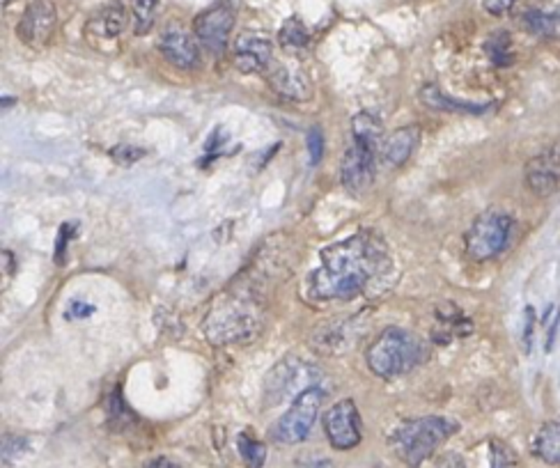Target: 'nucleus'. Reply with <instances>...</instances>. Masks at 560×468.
Masks as SVG:
<instances>
[{
    "label": "nucleus",
    "instance_id": "nucleus-16",
    "mask_svg": "<svg viewBox=\"0 0 560 468\" xmlns=\"http://www.w3.org/2000/svg\"><path fill=\"white\" fill-rule=\"evenodd\" d=\"M124 25H127V12H124L122 3L115 0L111 5H106L103 10H99L92 19L85 25V33H88L90 40L99 42H113L122 35Z\"/></svg>",
    "mask_w": 560,
    "mask_h": 468
},
{
    "label": "nucleus",
    "instance_id": "nucleus-20",
    "mask_svg": "<svg viewBox=\"0 0 560 468\" xmlns=\"http://www.w3.org/2000/svg\"><path fill=\"white\" fill-rule=\"evenodd\" d=\"M521 25L540 40L560 42V10H537V7H533V10H526L521 14Z\"/></svg>",
    "mask_w": 560,
    "mask_h": 468
},
{
    "label": "nucleus",
    "instance_id": "nucleus-26",
    "mask_svg": "<svg viewBox=\"0 0 560 468\" xmlns=\"http://www.w3.org/2000/svg\"><path fill=\"white\" fill-rule=\"evenodd\" d=\"M25 436H16V434H7L5 441H3V459L5 463H12L16 457H21V453L25 450Z\"/></svg>",
    "mask_w": 560,
    "mask_h": 468
},
{
    "label": "nucleus",
    "instance_id": "nucleus-8",
    "mask_svg": "<svg viewBox=\"0 0 560 468\" xmlns=\"http://www.w3.org/2000/svg\"><path fill=\"white\" fill-rule=\"evenodd\" d=\"M237 10L232 5V0H218L212 7H207L205 12L196 16L193 21V33L200 40V44L207 51L221 55L226 51L230 33L235 28Z\"/></svg>",
    "mask_w": 560,
    "mask_h": 468
},
{
    "label": "nucleus",
    "instance_id": "nucleus-14",
    "mask_svg": "<svg viewBox=\"0 0 560 468\" xmlns=\"http://www.w3.org/2000/svg\"><path fill=\"white\" fill-rule=\"evenodd\" d=\"M305 365L299 358H285L275 365L274 370L269 372L265 381V397L269 399L271 405H278L290 393H294L296 386L305 379L304 375Z\"/></svg>",
    "mask_w": 560,
    "mask_h": 468
},
{
    "label": "nucleus",
    "instance_id": "nucleus-17",
    "mask_svg": "<svg viewBox=\"0 0 560 468\" xmlns=\"http://www.w3.org/2000/svg\"><path fill=\"white\" fill-rule=\"evenodd\" d=\"M420 101L432 110H443V113H462V115H482L492 109V104H476V101H464L455 99L448 92H443L439 85L430 83L420 88Z\"/></svg>",
    "mask_w": 560,
    "mask_h": 468
},
{
    "label": "nucleus",
    "instance_id": "nucleus-34",
    "mask_svg": "<svg viewBox=\"0 0 560 468\" xmlns=\"http://www.w3.org/2000/svg\"><path fill=\"white\" fill-rule=\"evenodd\" d=\"M143 468H182V466H179V463H175L172 459H168V457H154V459H150V462L145 463Z\"/></svg>",
    "mask_w": 560,
    "mask_h": 468
},
{
    "label": "nucleus",
    "instance_id": "nucleus-23",
    "mask_svg": "<svg viewBox=\"0 0 560 468\" xmlns=\"http://www.w3.org/2000/svg\"><path fill=\"white\" fill-rule=\"evenodd\" d=\"M278 42L285 51H301V49H305V46H308L310 33H308V28L304 25V21L290 19V21H285V25H283V28H280Z\"/></svg>",
    "mask_w": 560,
    "mask_h": 468
},
{
    "label": "nucleus",
    "instance_id": "nucleus-30",
    "mask_svg": "<svg viewBox=\"0 0 560 468\" xmlns=\"http://www.w3.org/2000/svg\"><path fill=\"white\" fill-rule=\"evenodd\" d=\"M521 3H526V0H482V7H485L489 14L503 16L515 10L517 5H521Z\"/></svg>",
    "mask_w": 560,
    "mask_h": 468
},
{
    "label": "nucleus",
    "instance_id": "nucleus-24",
    "mask_svg": "<svg viewBox=\"0 0 560 468\" xmlns=\"http://www.w3.org/2000/svg\"><path fill=\"white\" fill-rule=\"evenodd\" d=\"M239 454L246 463V468H262L266 462V445L260 441L251 439L248 434L239 436Z\"/></svg>",
    "mask_w": 560,
    "mask_h": 468
},
{
    "label": "nucleus",
    "instance_id": "nucleus-32",
    "mask_svg": "<svg viewBox=\"0 0 560 468\" xmlns=\"http://www.w3.org/2000/svg\"><path fill=\"white\" fill-rule=\"evenodd\" d=\"M67 230H69V225H63V230H60V234H58V242H55V262H58V264H63L69 239L74 237V234H67Z\"/></svg>",
    "mask_w": 560,
    "mask_h": 468
},
{
    "label": "nucleus",
    "instance_id": "nucleus-3",
    "mask_svg": "<svg viewBox=\"0 0 560 468\" xmlns=\"http://www.w3.org/2000/svg\"><path fill=\"white\" fill-rule=\"evenodd\" d=\"M459 425L443 415H425V418L404 420L391 434V445L395 454L407 466L418 468L428 457L437 453L439 445L446 444L452 434L458 432Z\"/></svg>",
    "mask_w": 560,
    "mask_h": 468
},
{
    "label": "nucleus",
    "instance_id": "nucleus-31",
    "mask_svg": "<svg viewBox=\"0 0 560 468\" xmlns=\"http://www.w3.org/2000/svg\"><path fill=\"white\" fill-rule=\"evenodd\" d=\"M558 329H560V310H555L554 315H551V324H546V345H545L546 354L554 349L555 336H558Z\"/></svg>",
    "mask_w": 560,
    "mask_h": 468
},
{
    "label": "nucleus",
    "instance_id": "nucleus-27",
    "mask_svg": "<svg viewBox=\"0 0 560 468\" xmlns=\"http://www.w3.org/2000/svg\"><path fill=\"white\" fill-rule=\"evenodd\" d=\"M521 340H524V351L531 354L533 342H536V308L533 306H526V310H524V336H521Z\"/></svg>",
    "mask_w": 560,
    "mask_h": 468
},
{
    "label": "nucleus",
    "instance_id": "nucleus-7",
    "mask_svg": "<svg viewBox=\"0 0 560 468\" xmlns=\"http://www.w3.org/2000/svg\"><path fill=\"white\" fill-rule=\"evenodd\" d=\"M322 399H324V393L320 388H314V386L308 390H301L294 397V402H292L290 411L275 425V441L285 445L301 444L310 434V429H313L317 415H320Z\"/></svg>",
    "mask_w": 560,
    "mask_h": 468
},
{
    "label": "nucleus",
    "instance_id": "nucleus-6",
    "mask_svg": "<svg viewBox=\"0 0 560 468\" xmlns=\"http://www.w3.org/2000/svg\"><path fill=\"white\" fill-rule=\"evenodd\" d=\"M512 232H515V221H512L510 214L501 212V209L482 212L471 223L467 237H464L467 255L476 262L494 260L507 248Z\"/></svg>",
    "mask_w": 560,
    "mask_h": 468
},
{
    "label": "nucleus",
    "instance_id": "nucleus-5",
    "mask_svg": "<svg viewBox=\"0 0 560 468\" xmlns=\"http://www.w3.org/2000/svg\"><path fill=\"white\" fill-rule=\"evenodd\" d=\"M205 330L209 340L218 345H244L262 330V320L256 312V306H248L246 296H237L232 301H223L205 320Z\"/></svg>",
    "mask_w": 560,
    "mask_h": 468
},
{
    "label": "nucleus",
    "instance_id": "nucleus-18",
    "mask_svg": "<svg viewBox=\"0 0 560 468\" xmlns=\"http://www.w3.org/2000/svg\"><path fill=\"white\" fill-rule=\"evenodd\" d=\"M418 140H420V129H418V127L395 129L389 138L383 140V148H381L383 161L389 163V166H393V168H400V166H404V163L411 158Z\"/></svg>",
    "mask_w": 560,
    "mask_h": 468
},
{
    "label": "nucleus",
    "instance_id": "nucleus-25",
    "mask_svg": "<svg viewBox=\"0 0 560 468\" xmlns=\"http://www.w3.org/2000/svg\"><path fill=\"white\" fill-rule=\"evenodd\" d=\"M489 468H521L515 450L503 441H489Z\"/></svg>",
    "mask_w": 560,
    "mask_h": 468
},
{
    "label": "nucleus",
    "instance_id": "nucleus-13",
    "mask_svg": "<svg viewBox=\"0 0 560 468\" xmlns=\"http://www.w3.org/2000/svg\"><path fill=\"white\" fill-rule=\"evenodd\" d=\"M271 58H274V44L269 37L257 35V33H244L235 42V64L244 74L266 72V67L274 62Z\"/></svg>",
    "mask_w": 560,
    "mask_h": 468
},
{
    "label": "nucleus",
    "instance_id": "nucleus-9",
    "mask_svg": "<svg viewBox=\"0 0 560 468\" xmlns=\"http://www.w3.org/2000/svg\"><path fill=\"white\" fill-rule=\"evenodd\" d=\"M55 25H58V12H55L53 3L34 0L25 7L19 25H16V35L30 49H44L53 37Z\"/></svg>",
    "mask_w": 560,
    "mask_h": 468
},
{
    "label": "nucleus",
    "instance_id": "nucleus-15",
    "mask_svg": "<svg viewBox=\"0 0 560 468\" xmlns=\"http://www.w3.org/2000/svg\"><path fill=\"white\" fill-rule=\"evenodd\" d=\"M265 79L275 94L292 99V101H305L313 94L308 79L301 72L285 67V64L271 62L265 72Z\"/></svg>",
    "mask_w": 560,
    "mask_h": 468
},
{
    "label": "nucleus",
    "instance_id": "nucleus-22",
    "mask_svg": "<svg viewBox=\"0 0 560 468\" xmlns=\"http://www.w3.org/2000/svg\"><path fill=\"white\" fill-rule=\"evenodd\" d=\"M159 0H131V24L138 37L148 35L157 24Z\"/></svg>",
    "mask_w": 560,
    "mask_h": 468
},
{
    "label": "nucleus",
    "instance_id": "nucleus-33",
    "mask_svg": "<svg viewBox=\"0 0 560 468\" xmlns=\"http://www.w3.org/2000/svg\"><path fill=\"white\" fill-rule=\"evenodd\" d=\"M292 468H335V466L324 457H304L299 459V462H294V466Z\"/></svg>",
    "mask_w": 560,
    "mask_h": 468
},
{
    "label": "nucleus",
    "instance_id": "nucleus-21",
    "mask_svg": "<svg viewBox=\"0 0 560 468\" xmlns=\"http://www.w3.org/2000/svg\"><path fill=\"white\" fill-rule=\"evenodd\" d=\"M487 58L492 60L497 67H510L515 62V44L507 30H494L485 42Z\"/></svg>",
    "mask_w": 560,
    "mask_h": 468
},
{
    "label": "nucleus",
    "instance_id": "nucleus-2",
    "mask_svg": "<svg viewBox=\"0 0 560 468\" xmlns=\"http://www.w3.org/2000/svg\"><path fill=\"white\" fill-rule=\"evenodd\" d=\"M381 145V124L374 115L359 113L352 119V145L340 163V182L352 196H363L374 182V158Z\"/></svg>",
    "mask_w": 560,
    "mask_h": 468
},
{
    "label": "nucleus",
    "instance_id": "nucleus-19",
    "mask_svg": "<svg viewBox=\"0 0 560 468\" xmlns=\"http://www.w3.org/2000/svg\"><path fill=\"white\" fill-rule=\"evenodd\" d=\"M531 453L549 466H560V415L546 420L533 436Z\"/></svg>",
    "mask_w": 560,
    "mask_h": 468
},
{
    "label": "nucleus",
    "instance_id": "nucleus-35",
    "mask_svg": "<svg viewBox=\"0 0 560 468\" xmlns=\"http://www.w3.org/2000/svg\"><path fill=\"white\" fill-rule=\"evenodd\" d=\"M72 308L74 310H69V317H88L94 312V308L88 306V303H72Z\"/></svg>",
    "mask_w": 560,
    "mask_h": 468
},
{
    "label": "nucleus",
    "instance_id": "nucleus-29",
    "mask_svg": "<svg viewBox=\"0 0 560 468\" xmlns=\"http://www.w3.org/2000/svg\"><path fill=\"white\" fill-rule=\"evenodd\" d=\"M308 152H310V163H313V166H317V163L322 161V154H324V138H322L320 129H310Z\"/></svg>",
    "mask_w": 560,
    "mask_h": 468
},
{
    "label": "nucleus",
    "instance_id": "nucleus-28",
    "mask_svg": "<svg viewBox=\"0 0 560 468\" xmlns=\"http://www.w3.org/2000/svg\"><path fill=\"white\" fill-rule=\"evenodd\" d=\"M111 157H113L118 163H124V166H129V163H136L138 158H143L145 149L131 148V145H120V148L111 149Z\"/></svg>",
    "mask_w": 560,
    "mask_h": 468
},
{
    "label": "nucleus",
    "instance_id": "nucleus-11",
    "mask_svg": "<svg viewBox=\"0 0 560 468\" xmlns=\"http://www.w3.org/2000/svg\"><path fill=\"white\" fill-rule=\"evenodd\" d=\"M159 51L168 62L179 70H198L202 64L200 40L179 24H170L163 28L161 37H159Z\"/></svg>",
    "mask_w": 560,
    "mask_h": 468
},
{
    "label": "nucleus",
    "instance_id": "nucleus-10",
    "mask_svg": "<svg viewBox=\"0 0 560 468\" xmlns=\"http://www.w3.org/2000/svg\"><path fill=\"white\" fill-rule=\"evenodd\" d=\"M524 179L533 196L549 197L560 188V143L549 145L528 158Z\"/></svg>",
    "mask_w": 560,
    "mask_h": 468
},
{
    "label": "nucleus",
    "instance_id": "nucleus-1",
    "mask_svg": "<svg viewBox=\"0 0 560 468\" xmlns=\"http://www.w3.org/2000/svg\"><path fill=\"white\" fill-rule=\"evenodd\" d=\"M391 272L389 246L374 232L354 237L322 251V266L308 278L310 296L317 301H349L370 290L372 282Z\"/></svg>",
    "mask_w": 560,
    "mask_h": 468
},
{
    "label": "nucleus",
    "instance_id": "nucleus-4",
    "mask_svg": "<svg viewBox=\"0 0 560 468\" xmlns=\"http://www.w3.org/2000/svg\"><path fill=\"white\" fill-rule=\"evenodd\" d=\"M423 358V345L404 329H386L368 349L370 370L381 379L407 375Z\"/></svg>",
    "mask_w": 560,
    "mask_h": 468
},
{
    "label": "nucleus",
    "instance_id": "nucleus-12",
    "mask_svg": "<svg viewBox=\"0 0 560 468\" xmlns=\"http://www.w3.org/2000/svg\"><path fill=\"white\" fill-rule=\"evenodd\" d=\"M324 432L335 450H352L361 444L359 409L352 399H340L326 411Z\"/></svg>",
    "mask_w": 560,
    "mask_h": 468
}]
</instances>
